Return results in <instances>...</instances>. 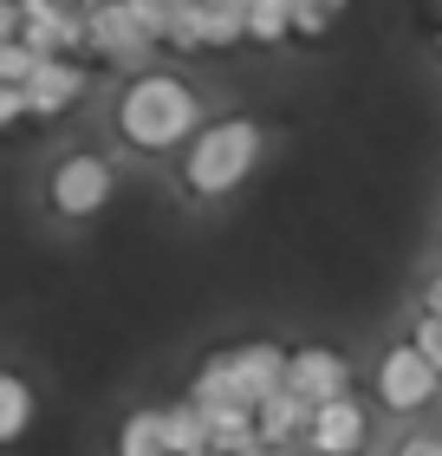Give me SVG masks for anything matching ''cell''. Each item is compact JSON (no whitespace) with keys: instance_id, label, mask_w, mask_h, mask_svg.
<instances>
[{"instance_id":"6da1fadb","label":"cell","mask_w":442,"mask_h":456,"mask_svg":"<svg viewBox=\"0 0 442 456\" xmlns=\"http://www.w3.org/2000/svg\"><path fill=\"white\" fill-rule=\"evenodd\" d=\"M117 131L137 143V151H176V143H196L202 131V105L196 92L170 72H137L131 92L117 98Z\"/></svg>"},{"instance_id":"7a4b0ae2","label":"cell","mask_w":442,"mask_h":456,"mask_svg":"<svg viewBox=\"0 0 442 456\" xmlns=\"http://www.w3.org/2000/svg\"><path fill=\"white\" fill-rule=\"evenodd\" d=\"M286 359L293 352H280V346H228V352H215L202 371H196V391L189 398L196 404H241V411H261L273 391L286 385Z\"/></svg>"},{"instance_id":"3957f363","label":"cell","mask_w":442,"mask_h":456,"mask_svg":"<svg viewBox=\"0 0 442 456\" xmlns=\"http://www.w3.org/2000/svg\"><path fill=\"white\" fill-rule=\"evenodd\" d=\"M261 163V124L254 118H221V124H202L196 143L182 157V183L196 196H228L254 176Z\"/></svg>"},{"instance_id":"277c9868","label":"cell","mask_w":442,"mask_h":456,"mask_svg":"<svg viewBox=\"0 0 442 456\" xmlns=\"http://www.w3.org/2000/svg\"><path fill=\"white\" fill-rule=\"evenodd\" d=\"M85 27H92V53L111 59V66H143V59L157 53V39L143 33V20H137L131 0H92Z\"/></svg>"},{"instance_id":"5b68a950","label":"cell","mask_w":442,"mask_h":456,"mask_svg":"<svg viewBox=\"0 0 442 456\" xmlns=\"http://www.w3.org/2000/svg\"><path fill=\"white\" fill-rule=\"evenodd\" d=\"M111 190H117V176H111V163H104V157H66V163L52 170V183H46L52 209L66 216V222L98 216L104 202H111Z\"/></svg>"},{"instance_id":"8992f818","label":"cell","mask_w":442,"mask_h":456,"mask_svg":"<svg viewBox=\"0 0 442 456\" xmlns=\"http://www.w3.org/2000/svg\"><path fill=\"white\" fill-rule=\"evenodd\" d=\"M436 379H442V371L423 359V346L404 339V346L384 352V365H377V398H384L390 411H416V404L436 398Z\"/></svg>"},{"instance_id":"52a82bcc","label":"cell","mask_w":442,"mask_h":456,"mask_svg":"<svg viewBox=\"0 0 442 456\" xmlns=\"http://www.w3.org/2000/svg\"><path fill=\"white\" fill-rule=\"evenodd\" d=\"M286 385L300 391L312 411H319V404H332V398H351V365H345L332 346H300V352L286 359Z\"/></svg>"},{"instance_id":"ba28073f","label":"cell","mask_w":442,"mask_h":456,"mask_svg":"<svg viewBox=\"0 0 442 456\" xmlns=\"http://www.w3.org/2000/svg\"><path fill=\"white\" fill-rule=\"evenodd\" d=\"M306 444H312V456H358V450H365V404H351V398L319 404V411H312Z\"/></svg>"},{"instance_id":"9c48e42d","label":"cell","mask_w":442,"mask_h":456,"mask_svg":"<svg viewBox=\"0 0 442 456\" xmlns=\"http://www.w3.org/2000/svg\"><path fill=\"white\" fill-rule=\"evenodd\" d=\"M78 92H85V66L78 59H46L33 78H27V98H33V118H59L78 105Z\"/></svg>"},{"instance_id":"30bf717a","label":"cell","mask_w":442,"mask_h":456,"mask_svg":"<svg viewBox=\"0 0 442 456\" xmlns=\"http://www.w3.org/2000/svg\"><path fill=\"white\" fill-rule=\"evenodd\" d=\"M254 418H261V444H273V450H293V444H300L306 430H312V404H306L293 385H280V391H273V398L254 411Z\"/></svg>"},{"instance_id":"8fae6325","label":"cell","mask_w":442,"mask_h":456,"mask_svg":"<svg viewBox=\"0 0 442 456\" xmlns=\"http://www.w3.org/2000/svg\"><path fill=\"white\" fill-rule=\"evenodd\" d=\"M163 444H170V456H208V450H215V444H208V411L196 398L163 404Z\"/></svg>"},{"instance_id":"7c38bea8","label":"cell","mask_w":442,"mask_h":456,"mask_svg":"<svg viewBox=\"0 0 442 456\" xmlns=\"http://www.w3.org/2000/svg\"><path fill=\"white\" fill-rule=\"evenodd\" d=\"M208 411V444H215V456H241L247 444H261V418L241 404H202Z\"/></svg>"},{"instance_id":"4fadbf2b","label":"cell","mask_w":442,"mask_h":456,"mask_svg":"<svg viewBox=\"0 0 442 456\" xmlns=\"http://www.w3.org/2000/svg\"><path fill=\"white\" fill-rule=\"evenodd\" d=\"M117 456H170L163 444V411H131L117 430Z\"/></svg>"},{"instance_id":"5bb4252c","label":"cell","mask_w":442,"mask_h":456,"mask_svg":"<svg viewBox=\"0 0 442 456\" xmlns=\"http://www.w3.org/2000/svg\"><path fill=\"white\" fill-rule=\"evenodd\" d=\"M293 13H300V0H254L247 7V39L280 46V39H293Z\"/></svg>"},{"instance_id":"9a60e30c","label":"cell","mask_w":442,"mask_h":456,"mask_svg":"<svg viewBox=\"0 0 442 456\" xmlns=\"http://www.w3.org/2000/svg\"><path fill=\"white\" fill-rule=\"evenodd\" d=\"M27 418H33V391H27L20 371H7V379H0V444L27 437Z\"/></svg>"},{"instance_id":"2e32d148","label":"cell","mask_w":442,"mask_h":456,"mask_svg":"<svg viewBox=\"0 0 442 456\" xmlns=\"http://www.w3.org/2000/svg\"><path fill=\"white\" fill-rule=\"evenodd\" d=\"M247 7H254V0H202L208 46H235V39H247Z\"/></svg>"},{"instance_id":"e0dca14e","label":"cell","mask_w":442,"mask_h":456,"mask_svg":"<svg viewBox=\"0 0 442 456\" xmlns=\"http://www.w3.org/2000/svg\"><path fill=\"white\" fill-rule=\"evenodd\" d=\"M39 66H46V53L33 39H0V86H27Z\"/></svg>"},{"instance_id":"ac0fdd59","label":"cell","mask_w":442,"mask_h":456,"mask_svg":"<svg viewBox=\"0 0 442 456\" xmlns=\"http://www.w3.org/2000/svg\"><path fill=\"white\" fill-rule=\"evenodd\" d=\"M27 118H33L27 86H0V124H27Z\"/></svg>"},{"instance_id":"d6986e66","label":"cell","mask_w":442,"mask_h":456,"mask_svg":"<svg viewBox=\"0 0 442 456\" xmlns=\"http://www.w3.org/2000/svg\"><path fill=\"white\" fill-rule=\"evenodd\" d=\"M416 346H423V359L442 371V314H423V326H416Z\"/></svg>"},{"instance_id":"ffe728a7","label":"cell","mask_w":442,"mask_h":456,"mask_svg":"<svg viewBox=\"0 0 442 456\" xmlns=\"http://www.w3.org/2000/svg\"><path fill=\"white\" fill-rule=\"evenodd\" d=\"M397 456H442V437H410Z\"/></svg>"},{"instance_id":"44dd1931","label":"cell","mask_w":442,"mask_h":456,"mask_svg":"<svg viewBox=\"0 0 442 456\" xmlns=\"http://www.w3.org/2000/svg\"><path fill=\"white\" fill-rule=\"evenodd\" d=\"M423 300H430V314H442V274L430 281V294H423Z\"/></svg>"},{"instance_id":"7402d4cb","label":"cell","mask_w":442,"mask_h":456,"mask_svg":"<svg viewBox=\"0 0 442 456\" xmlns=\"http://www.w3.org/2000/svg\"><path fill=\"white\" fill-rule=\"evenodd\" d=\"M241 456H286V450H273V444H247Z\"/></svg>"},{"instance_id":"603a6c76","label":"cell","mask_w":442,"mask_h":456,"mask_svg":"<svg viewBox=\"0 0 442 456\" xmlns=\"http://www.w3.org/2000/svg\"><path fill=\"white\" fill-rule=\"evenodd\" d=\"M208 456H215V450H208Z\"/></svg>"},{"instance_id":"cb8c5ba5","label":"cell","mask_w":442,"mask_h":456,"mask_svg":"<svg viewBox=\"0 0 442 456\" xmlns=\"http://www.w3.org/2000/svg\"><path fill=\"white\" fill-rule=\"evenodd\" d=\"M436 46H442V39H436Z\"/></svg>"},{"instance_id":"d4e9b609","label":"cell","mask_w":442,"mask_h":456,"mask_svg":"<svg viewBox=\"0 0 442 456\" xmlns=\"http://www.w3.org/2000/svg\"><path fill=\"white\" fill-rule=\"evenodd\" d=\"M286 456H293V450H286Z\"/></svg>"}]
</instances>
